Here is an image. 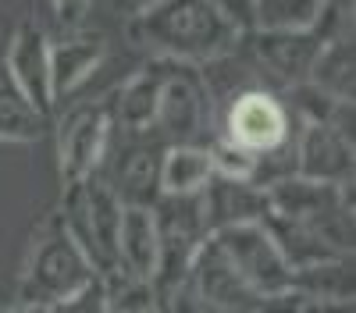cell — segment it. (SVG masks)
Returning <instances> with one entry per match:
<instances>
[{
  "label": "cell",
  "instance_id": "1",
  "mask_svg": "<svg viewBox=\"0 0 356 313\" xmlns=\"http://www.w3.org/2000/svg\"><path fill=\"white\" fill-rule=\"evenodd\" d=\"M129 36L136 46L150 53V61L189 68L214 65L243 43V33L211 0H157L132 15Z\"/></svg>",
  "mask_w": 356,
  "mask_h": 313
},
{
  "label": "cell",
  "instance_id": "2",
  "mask_svg": "<svg viewBox=\"0 0 356 313\" xmlns=\"http://www.w3.org/2000/svg\"><path fill=\"white\" fill-rule=\"evenodd\" d=\"M93 278H100V274L89 267L82 249L65 232L61 217L54 214L33 235V246H29L25 267H22V285H18V303L50 310L54 303L68 299Z\"/></svg>",
  "mask_w": 356,
  "mask_h": 313
},
{
  "label": "cell",
  "instance_id": "3",
  "mask_svg": "<svg viewBox=\"0 0 356 313\" xmlns=\"http://www.w3.org/2000/svg\"><path fill=\"white\" fill-rule=\"evenodd\" d=\"M168 142L157 135V128L129 132L111 125V139L104 146L97 178L114 192L122 207H143L154 210L161 199V160Z\"/></svg>",
  "mask_w": 356,
  "mask_h": 313
},
{
  "label": "cell",
  "instance_id": "4",
  "mask_svg": "<svg viewBox=\"0 0 356 313\" xmlns=\"http://www.w3.org/2000/svg\"><path fill=\"white\" fill-rule=\"evenodd\" d=\"M122 203L114 199V192L89 175L75 185H65V203L57 210L65 232L72 235V242L82 249V256L89 260L100 278L118 271V228H122Z\"/></svg>",
  "mask_w": 356,
  "mask_h": 313
},
{
  "label": "cell",
  "instance_id": "5",
  "mask_svg": "<svg viewBox=\"0 0 356 313\" xmlns=\"http://www.w3.org/2000/svg\"><path fill=\"white\" fill-rule=\"evenodd\" d=\"M353 185H324L310 178H285L271 185L267 196V214H278L289 221L310 224L314 232L328 242L335 253L353 256Z\"/></svg>",
  "mask_w": 356,
  "mask_h": 313
},
{
  "label": "cell",
  "instance_id": "6",
  "mask_svg": "<svg viewBox=\"0 0 356 313\" xmlns=\"http://www.w3.org/2000/svg\"><path fill=\"white\" fill-rule=\"evenodd\" d=\"M164 75L161 110H157V135L168 146H207L214 135V100L203 85L200 68L157 61Z\"/></svg>",
  "mask_w": 356,
  "mask_h": 313
},
{
  "label": "cell",
  "instance_id": "7",
  "mask_svg": "<svg viewBox=\"0 0 356 313\" xmlns=\"http://www.w3.org/2000/svg\"><path fill=\"white\" fill-rule=\"evenodd\" d=\"M214 125H218L214 139H225L253 157L282 146V142H289L296 135V125L289 118L282 96L271 90H260V85L235 93L225 103V110L214 118Z\"/></svg>",
  "mask_w": 356,
  "mask_h": 313
},
{
  "label": "cell",
  "instance_id": "8",
  "mask_svg": "<svg viewBox=\"0 0 356 313\" xmlns=\"http://www.w3.org/2000/svg\"><path fill=\"white\" fill-rule=\"evenodd\" d=\"M250 40V71L260 90L285 93L292 85L307 82L310 65L321 50V40L310 28H253Z\"/></svg>",
  "mask_w": 356,
  "mask_h": 313
},
{
  "label": "cell",
  "instance_id": "9",
  "mask_svg": "<svg viewBox=\"0 0 356 313\" xmlns=\"http://www.w3.org/2000/svg\"><path fill=\"white\" fill-rule=\"evenodd\" d=\"M211 242L221 249V256L232 264V271L239 274L250 289L264 299L289 292L292 271L285 267L282 253L275 249L271 235L264 232V224H243L228 228L221 235H211Z\"/></svg>",
  "mask_w": 356,
  "mask_h": 313
},
{
  "label": "cell",
  "instance_id": "10",
  "mask_svg": "<svg viewBox=\"0 0 356 313\" xmlns=\"http://www.w3.org/2000/svg\"><path fill=\"white\" fill-rule=\"evenodd\" d=\"M111 110L104 103H79L65 114L61 132H57V164H61L65 185L97 175L104 146L111 139Z\"/></svg>",
  "mask_w": 356,
  "mask_h": 313
},
{
  "label": "cell",
  "instance_id": "11",
  "mask_svg": "<svg viewBox=\"0 0 356 313\" xmlns=\"http://www.w3.org/2000/svg\"><path fill=\"white\" fill-rule=\"evenodd\" d=\"M4 61H8V71L18 85L22 100L33 107L40 118L54 110V82H50V40L40 28V22L25 18L15 36L4 50Z\"/></svg>",
  "mask_w": 356,
  "mask_h": 313
},
{
  "label": "cell",
  "instance_id": "12",
  "mask_svg": "<svg viewBox=\"0 0 356 313\" xmlns=\"http://www.w3.org/2000/svg\"><path fill=\"white\" fill-rule=\"evenodd\" d=\"M296 167L300 178L324 182V185H353L356 171V150L353 139L342 135L335 125H303L296 132Z\"/></svg>",
  "mask_w": 356,
  "mask_h": 313
},
{
  "label": "cell",
  "instance_id": "13",
  "mask_svg": "<svg viewBox=\"0 0 356 313\" xmlns=\"http://www.w3.org/2000/svg\"><path fill=\"white\" fill-rule=\"evenodd\" d=\"M200 207H203L207 235H221L228 228L260 224L267 214V196L246 178L211 175V182L200 189Z\"/></svg>",
  "mask_w": 356,
  "mask_h": 313
},
{
  "label": "cell",
  "instance_id": "14",
  "mask_svg": "<svg viewBox=\"0 0 356 313\" xmlns=\"http://www.w3.org/2000/svg\"><path fill=\"white\" fill-rule=\"evenodd\" d=\"M107 43L97 33H75L68 40L50 43V82H54V100L75 93L79 85L89 82L100 65H104Z\"/></svg>",
  "mask_w": 356,
  "mask_h": 313
},
{
  "label": "cell",
  "instance_id": "15",
  "mask_svg": "<svg viewBox=\"0 0 356 313\" xmlns=\"http://www.w3.org/2000/svg\"><path fill=\"white\" fill-rule=\"evenodd\" d=\"M157 253H161V235L154 214L143 207H125L122 210V228H118V271L150 281L157 267Z\"/></svg>",
  "mask_w": 356,
  "mask_h": 313
},
{
  "label": "cell",
  "instance_id": "16",
  "mask_svg": "<svg viewBox=\"0 0 356 313\" xmlns=\"http://www.w3.org/2000/svg\"><path fill=\"white\" fill-rule=\"evenodd\" d=\"M161 90H164V75L157 61H146L139 75H132L114 96L111 121L118 128L129 132H146L157 125V110H161Z\"/></svg>",
  "mask_w": 356,
  "mask_h": 313
},
{
  "label": "cell",
  "instance_id": "17",
  "mask_svg": "<svg viewBox=\"0 0 356 313\" xmlns=\"http://www.w3.org/2000/svg\"><path fill=\"white\" fill-rule=\"evenodd\" d=\"M264 232L271 235L275 249L282 253V260L289 271H303V267H314V264H328V260H339L342 253H335L328 242H324L310 224H300V221H289V217H278V214H264Z\"/></svg>",
  "mask_w": 356,
  "mask_h": 313
},
{
  "label": "cell",
  "instance_id": "18",
  "mask_svg": "<svg viewBox=\"0 0 356 313\" xmlns=\"http://www.w3.org/2000/svg\"><path fill=\"white\" fill-rule=\"evenodd\" d=\"M307 82L317 85V90L324 96H332L335 103H353V96H356V46H353V36L321 43Z\"/></svg>",
  "mask_w": 356,
  "mask_h": 313
},
{
  "label": "cell",
  "instance_id": "19",
  "mask_svg": "<svg viewBox=\"0 0 356 313\" xmlns=\"http://www.w3.org/2000/svg\"><path fill=\"white\" fill-rule=\"evenodd\" d=\"M154 224H157V235L161 242H178V246H189L200 249L207 239V224H203V207H200V192H186V196H171L164 192L157 203H154Z\"/></svg>",
  "mask_w": 356,
  "mask_h": 313
},
{
  "label": "cell",
  "instance_id": "20",
  "mask_svg": "<svg viewBox=\"0 0 356 313\" xmlns=\"http://www.w3.org/2000/svg\"><path fill=\"white\" fill-rule=\"evenodd\" d=\"M214 175L211 150L207 146H168L161 160V196H186L200 192Z\"/></svg>",
  "mask_w": 356,
  "mask_h": 313
},
{
  "label": "cell",
  "instance_id": "21",
  "mask_svg": "<svg viewBox=\"0 0 356 313\" xmlns=\"http://www.w3.org/2000/svg\"><path fill=\"white\" fill-rule=\"evenodd\" d=\"M289 289L310 299H324V303H353V256H339V260H328V264L292 271Z\"/></svg>",
  "mask_w": 356,
  "mask_h": 313
},
{
  "label": "cell",
  "instance_id": "22",
  "mask_svg": "<svg viewBox=\"0 0 356 313\" xmlns=\"http://www.w3.org/2000/svg\"><path fill=\"white\" fill-rule=\"evenodd\" d=\"M104 299H107V313H161L154 285L129 278L122 271L104 278Z\"/></svg>",
  "mask_w": 356,
  "mask_h": 313
},
{
  "label": "cell",
  "instance_id": "23",
  "mask_svg": "<svg viewBox=\"0 0 356 313\" xmlns=\"http://www.w3.org/2000/svg\"><path fill=\"white\" fill-rule=\"evenodd\" d=\"M324 0H257V28H310Z\"/></svg>",
  "mask_w": 356,
  "mask_h": 313
},
{
  "label": "cell",
  "instance_id": "24",
  "mask_svg": "<svg viewBox=\"0 0 356 313\" xmlns=\"http://www.w3.org/2000/svg\"><path fill=\"white\" fill-rule=\"evenodd\" d=\"M43 132V118L22 96H0V142H33Z\"/></svg>",
  "mask_w": 356,
  "mask_h": 313
},
{
  "label": "cell",
  "instance_id": "25",
  "mask_svg": "<svg viewBox=\"0 0 356 313\" xmlns=\"http://www.w3.org/2000/svg\"><path fill=\"white\" fill-rule=\"evenodd\" d=\"M353 0H324V8L317 11L310 33L321 40V43H332V40H346L353 36Z\"/></svg>",
  "mask_w": 356,
  "mask_h": 313
},
{
  "label": "cell",
  "instance_id": "26",
  "mask_svg": "<svg viewBox=\"0 0 356 313\" xmlns=\"http://www.w3.org/2000/svg\"><path fill=\"white\" fill-rule=\"evenodd\" d=\"M47 313H107V299H104V278H93L89 285H82L79 292H72L68 299L54 303Z\"/></svg>",
  "mask_w": 356,
  "mask_h": 313
},
{
  "label": "cell",
  "instance_id": "27",
  "mask_svg": "<svg viewBox=\"0 0 356 313\" xmlns=\"http://www.w3.org/2000/svg\"><path fill=\"white\" fill-rule=\"evenodd\" d=\"M211 4L239 28L243 36H250L257 28V0H211Z\"/></svg>",
  "mask_w": 356,
  "mask_h": 313
},
{
  "label": "cell",
  "instance_id": "28",
  "mask_svg": "<svg viewBox=\"0 0 356 313\" xmlns=\"http://www.w3.org/2000/svg\"><path fill=\"white\" fill-rule=\"evenodd\" d=\"M89 4H93V0H50V8H54L57 22L68 25V28H72V25H79V22L86 18Z\"/></svg>",
  "mask_w": 356,
  "mask_h": 313
},
{
  "label": "cell",
  "instance_id": "29",
  "mask_svg": "<svg viewBox=\"0 0 356 313\" xmlns=\"http://www.w3.org/2000/svg\"><path fill=\"white\" fill-rule=\"evenodd\" d=\"M8 313H47L43 306H25V303H18L15 310H8Z\"/></svg>",
  "mask_w": 356,
  "mask_h": 313
},
{
  "label": "cell",
  "instance_id": "30",
  "mask_svg": "<svg viewBox=\"0 0 356 313\" xmlns=\"http://www.w3.org/2000/svg\"><path fill=\"white\" fill-rule=\"evenodd\" d=\"M129 4H132L136 11H143V8H150V4H157V0H129Z\"/></svg>",
  "mask_w": 356,
  "mask_h": 313
},
{
  "label": "cell",
  "instance_id": "31",
  "mask_svg": "<svg viewBox=\"0 0 356 313\" xmlns=\"http://www.w3.org/2000/svg\"><path fill=\"white\" fill-rule=\"evenodd\" d=\"M161 313H164V310H161Z\"/></svg>",
  "mask_w": 356,
  "mask_h": 313
}]
</instances>
